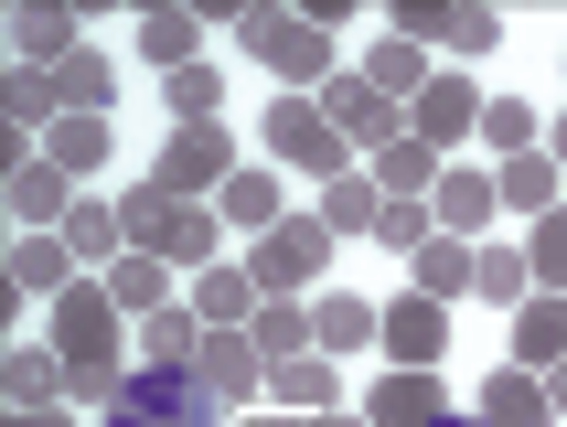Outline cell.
<instances>
[{"label":"cell","mask_w":567,"mask_h":427,"mask_svg":"<svg viewBox=\"0 0 567 427\" xmlns=\"http://www.w3.org/2000/svg\"><path fill=\"white\" fill-rule=\"evenodd\" d=\"M107 427H225V396L193 364H140L107 406Z\"/></svg>","instance_id":"1"},{"label":"cell","mask_w":567,"mask_h":427,"mask_svg":"<svg viewBox=\"0 0 567 427\" xmlns=\"http://www.w3.org/2000/svg\"><path fill=\"white\" fill-rule=\"evenodd\" d=\"M236 43H247L268 75H289V96L300 86H332L343 75V54H332V22H289V11H247L236 22Z\"/></svg>","instance_id":"2"},{"label":"cell","mask_w":567,"mask_h":427,"mask_svg":"<svg viewBox=\"0 0 567 427\" xmlns=\"http://www.w3.org/2000/svg\"><path fill=\"white\" fill-rule=\"evenodd\" d=\"M321 257H332V225H321V214H279V225L257 236V257H247L257 300H311Z\"/></svg>","instance_id":"3"},{"label":"cell","mask_w":567,"mask_h":427,"mask_svg":"<svg viewBox=\"0 0 567 427\" xmlns=\"http://www.w3.org/2000/svg\"><path fill=\"white\" fill-rule=\"evenodd\" d=\"M268 160L311 171V183H343V171H364V160L343 150V128L321 118V96H279V107H268Z\"/></svg>","instance_id":"4"},{"label":"cell","mask_w":567,"mask_h":427,"mask_svg":"<svg viewBox=\"0 0 567 427\" xmlns=\"http://www.w3.org/2000/svg\"><path fill=\"white\" fill-rule=\"evenodd\" d=\"M151 183L172 192V204H204V192H225L236 183V128H172V139H161V160H151Z\"/></svg>","instance_id":"5"},{"label":"cell","mask_w":567,"mask_h":427,"mask_svg":"<svg viewBox=\"0 0 567 427\" xmlns=\"http://www.w3.org/2000/svg\"><path fill=\"white\" fill-rule=\"evenodd\" d=\"M375 342L396 353V374H440V353H450V300L396 289V300H385V321H375Z\"/></svg>","instance_id":"6"},{"label":"cell","mask_w":567,"mask_h":427,"mask_svg":"<svg viewBox=\"0 0 567 427\" xmlns=\"http://www.w3.org/2000/svg\"><path fill=\"white\" fill-rule=\"evenodd\" d=\"M321 118L343 128V150H353V160H375L385 139H408V128H396V96H375V86H364V64H343V75L321 86Z\"/></svg>","instance_id":"7"},{"label":"cell","mask_w":567,"mask_h":427,"mask_svg":"<svg viewBox=\"0 0 567 427\" xmlns=\"http://www.w3.org/2000/svg\"><path fill=\"white\" fill-rule=\"evenodd\" d=\"M118 321H128V310L75 278V289L54 300V353H64V364H118Z\"/></svg>","instance_id":"8"},{"label":"cell","mask_w":567,"mask_h":427,"mask_svg":"<svg viewBox=\"0 0 567 427\" xmlns=\"http://www.w3.org/2000/svg\"><path fill=\"white\" fill-rule=\"evenodd\" d=\"M151 257H161V268H193V278L225 268V214H215V204H172V214L151 225Z\"/></svg>","instance_id":"9"},{"label":"cell","mask_w":567,"mask_h":427,"mask_svg":"<svg viewBox=\"0 0 567 427\" xmlns=\"http://www.w3.org/2000/svg\"><path fill=\"white\" fill-rule=\"evenodd\" d=\"M408 139H429V150H461V139H482V96L461 86V75H429V96L408 107Z\"/></svg>","instance_id":"10"},{"label":"cell","mask_w":567,"mask_h":427,"mask_svg":"<svg viewBox=\"0 0 567 427\" xmlns=\"http://www.w3.org/2000/svg\"><path fill=\"white\" fill-rule=\"evenodd\" d=\"M11 214H22V236H54L75 214V171H54V150H22L11 160Z\"/></svg>","instance_id":"11"},{"label":"cell","mask_w":567,"mask_h":427,"mask_svg":"<svg viewBox=\"0 0 567 427\" xmlns=\"http://www.w3.org/2000/svg\"><path fill=\"white\" fill-rule=\"evenodd\" d=\"M193 374H204V385H215L225 406H257V396H268V353H257L247 332H204V353H193Z\"/></svg>","instance_id":"12"},{"label":"cell","mask_w":567,"mask_h":427,"mask_svg":"<svg viewBox=\"0 0 567 427\" xmlns=\"http://www.w3.org/2000/svg\"><path fill=\"white\" fill-rule=\"evenodd\" d=\"M268 406H289V417H332V406H343L332 353H289V364H268Z\"/></svg>","instance_id":"13"},{"label":"cell","mask_w":567,"mask_h":427,"mask_svg":"<svg viewBox=\"0 0 567 427\" xmlns=\"http://www.w3.org/2000/svg\"><path fill=\"white\" fill-rule=\"evenodd\" d=\"M75 289V246H64V225L54 236H11V300H64Z\"/></svg>","instance_id":"14"},{"label":"cell","mask_w":567,"mask_h":427,"mask_svg":"<svg viewBox=\"0 0 567 427\" xmlns=\"http://www.w3.org/2000/svg\"><path fill=\"white\" fill-rule=\"evenodd\" d=\"M429 417H450V385H440V374H396V364H385V385L364 396V427H429Z\"/></svg>","instance_id":"15"},{"label":"cell","mask_w":567,"mask_h":427,"mask_svg":"<svg viewBox=\"0 0 567 427\" xmlns=\"http://www.w3.org/2000/svg\"><path fill=\"white\" fill-rule=\"evenodd\" d=\"M482 427H557V406H546V374H525V364H504V374H482V406H472Z\"/></svg>","instance_id":"16"},{"label":"cell","mask_w":567,"mask_h":427,"mask_svg":"<svg viewBox=\"0 0 567 427\" xmlns=\"http://www.w3.org/2000/svg\"><path fill=\"white\" fill-rule=\"evenodd\" d=\"M364 171H375V192H385V204H429V192H440V171H450V160L429 150V139H385V150L364 160Z\"/></svg>","instance_id":"17"},{"label":"cell","mask_w":567,"mask_h":427,"mask_svg":"<svg viewBox=\"0 0 567 427\" xmlns=\"http://www.w3.org/2000/svg\"><path fill=\"white\" fill-rule=\"evenodd\" d=\"M429 214H440V236H472L504 214V192H493V171H440V192H429Z\"/></svg>","instance_id":"18"},{"label":"cell","mask_w":567,"mask_h":427,"mask_svg":"<svg viewBox=\"0 0 567 427\" xmlns=\"http://www.w3.org/2000/svg\"><path fill=\"white\" fill-rule=\"evenodd\" d=\"M493 192H504V214H525V225L567 204V183H557V160H546V150H514V160H493Z\"/></svg>","instance_id":"19"},{"label":"cell","mask_w":567,"mask_h":427,"mask_svg":"<svg viewBox=\"0 0 567 427\" xmlns=\"http://www.w3.org/2000/svg\"><path fill=\"white\" fill-rule=\"evenodd\" d=\"M514 364H525V374L567 364V300H557V289H536V300L514 310Z\"/></svg>","instance_id":"20"},{"label":"cell","mask_w":567,"mask_h":427,"mask_svg":"<svg viewBox=\"0 0 567 427\" xmlns=\"http://www.w3.org/2000/svg\"><path fill=\"white\" fill-rule=\"evenodd\" d=\"M472 268H482L472 236H429V246H417V268H408V289H429V300H472Z\"/></svg>","instance_id":"21"},{"label":"cell","mask_w":567,"mask_h":427,"mask_svg":"<svg viewBox=\"0 0 567 427\" xmlns=\"http://www.w3.org/2000/svg\"><path fill=\"white\" fill-rule=\"evenodd\" d=\"M193 310H204V332H247L257 321V278L247 268H204L193 278Z\"/></svg>","instance_id":"22"},{"label":"cell","mask_w":567,"mask_h":427,"mask_svg":"<svg viewBox=\"0 0 567 427\" xmlns=\"http://www.w3.org/2000/svg\"><path fill=\"white\" fill-rule=\"evenodd\" d=\"M107 300H118L128 321H151V310H172V268H161L151 246H128L118 268H107Z\"/></svg>","instance_id":"23"},{"label":"cell","mask_w":567,"mask_h":427,"mask_svg":"<svg viewBox=\"0 0 567 427\" xmlns=\"http://www.w3.org/2000/svg\"><path fill=\"white\" fill-rule=\"evenodd\" d=\"M364 86H375V96H396V107H417V96H429V54H417L408 32H385L375 54H364Z\"/></svg>","instance_id":"24"},{"label":"cell","mask_w":567,"mask_h":427,"mask_svg":"<svg viewBox=\"0 0 567 427\" xmlns=\"http://www.w3.org/2000/svg\"><path fill=\"white\" fill-rule=\"evenodd\" d=\"M0 385H11V406H64V353L54 342H11Z\"/></svg>","instance_id":"25"},{"label":"cell","mask_w":567,"mask_h":427,"mask_svg":"<svg viewBox=\"0 0 567 427\" xmlns=\"http://www.w3.org/2000/svg\"><path fill=\"white\" fill-rule=\"evenodd\" d=\"M375 321H385V310H375V300H353V289H321V300H311V342H321V353L375 342Z\"/></svg>","instance_id":"26"},{"label":"cell","mask_w":567,"mask_h":427,"mask_svg":"<svg viewBox=\"0 0 567 427\" xmlns=\"http://www.w3.org/2000/svg\"><path fill=\"white\" fill-rule=\"evenodd\" d=\"M193 353H204V310L193 300H172V310L140 321V364H193Z\"/></svg>","instance_id":"27"},{"label":"cell","mask_w":567,"mask_h":427,"mask_svg":"<svg viewBox=\"0 0 567 427\" xmlns=\"http://www.w3.org/2000/svg\"><path fill=\"white\" fill-rule=\"evenodd\" d=\"M161 107H172V128H215L225 118V75L215 64H183V75H161Z\"/></svg>","instance_id":"28"},{"label":"cell","mask_w":567,"mask_h":427,"mask_svg":"<svg viewBox=\"0 0 567 427\" xmlns=\"http://www.w3.org/2000/svg\"><path fill=\"white\" fill-rule=\"evenodd\" d=\"M247 342L268 353V364H289V353H321V342H311V300H257Z\"/></svg>","instance_id":"29"},{"label":"cell","mask_w":567,"mask_h":427,"mask_svg":"<svg viewBox=\"0 0 567 427\" xmlns=\"http://www.w3.org/2000/svg\"><path fill=\"white\" fill-rule=\"evenodd\" d=\"M215 214H225V225H236V236H268V225H279V171H236V183H225L215 192Z\"/></svg>","instance_id":"30"},{"label":"cell","mask_w":567,"mask_h":427,"mask_svg":"<svg viewBox=\"0 0 567 427\" xmlns=\"http://www.w3.org/2000/svg\"><path fill=\"white\" fill-rule=\"evenodd\" d=\"M472 289H482L493 310H525V300H536V268H525V246H493V236H482V268H472Z\"/></svg>","instance_id":"31"},{"label":"cell","mask_w":567,"mask_h":427,"mask_svg":"<svg viewBox=\"0 0 567 427\" xmlns=\"http://www.w3.org/2000/svg\"><path fill=\"white\" fill-rule=\"evenodd\" d=\"M375 214H385L375 171H343V183H321V225H332V236H375Z\"/></svg>","instance_id":"32"},{"label":"cell","mask_w":567,"mask_h":427,"mask_svg":"<svg viewBox=\"0 0 567 427\" xmlns=\"http://www.w3.org/2000/svg\"><path fill=\"white\" fill-rule=\"evenodd\" d=\"M11 43H22V64H43V75L86 54V43H75V11H22V22H11Z\"/></svg>","instance_id":"33"},{"label":"cell","mask_w":567,"mask_h":427,"mask_svg":"<svg viewBox=\"0 0 567 427\" xmlns=\"http://www.w3.org/2000/svg\"><path fill=\"white\" fill-rule=\"evenodd\" d=\"M54 86H64V118H107V107H118V75H107V54L54 64Z\"/></svg>","instance_id":"34"},{"label":"cell","mask_w":567,"mask_h":427,"mask_svg":"<svg viewBox=\"0 0 567 427\" xmlns=\"http://www.w3.org/2000/svg\"><path fill=\"white\" fill-rule=\"evenodd\" d=\"M193 43H204V22H193V11H140V54H151L161 75H183Z\"/></svg>","instance_id":"35"},{"label":"cell","mask_w":567,"mask_h":427,"mask_svg":"<svg viewBox=\"0 0 567 427\" xmlns=\"http://www.w3.org/2000/svg\"><path fill=\"white\" fill-rule=\"evenodd\" d=\"M64 246H75V257H107V268H118V257H128L118 204H75V214H64Z\"/></svg>","instance_id":"36"},{"label":"cell","mask_w":567,"mask_h":427,"mask_svg":"<svg viewBox=\"0 0 567 427\" xmlns=\"http://www.w3.org/2000/svg\"><path fill=\"white\" fill-rule=\"evenodd\" d=\"M43 150H54V171H107V118H54Z\"/></svg>","instance_id":"37"},{"label":"cell","mask_w":567,"mask_h":427,"mask_svg":"<svg viewBox=\"0 0 567 427\" xmlns=\"http://www.w3.org/2000/svg\"><path fill=\"white\" fill-rule=\"evenodd\" d=\"M525 268H536V289H557V300H567V204L525 225Z\"/></svg>","instance_id":"38"},{"label":"cell","mask_w":567,"mask_h":427,"mask_svg":"<svg viewBox=\"0 0 567 427\" xmlns=\"http://www.w3.org/2000/svg\"><path fill=\"white\" fill-rule=\"evenodd\" d=\"M482 139H493V160L536 150V107H525V96H482Z\"/></svg>","instance_id":"39"},{"label":"cell","mask_w":567,"mask_h":427,"mask_svg":"<svg viewBox=\"0 0 567 427\" xmlns=\"http://www.w3.org/2000/svg\"><path fill=\"white\" fill-rule=\"evenodd\" d=\"M429 236H440V214H429V204H385L375 214V246H385V257H417Z\"/></svg>","instance_id":"40"},{"label":"cell","mask_w":567,"mask_h":427,"mask_svg":"<svg viewBox=\"0 0 567 427\" xmlns=\"http://www.w3.org/2000/svg\"><path fill=\"white\" fill-rule=\"evenodd\" d=\"M429 43H450V54H493V43H504V22H493V11H440V32H429Z\"/></svg>","instance_id":"41"},{"label":"cell","mask_w":567,"mask_h":427,"mask_svg":"<svg viewBox=\"0 0 567 427\" xmlns=\"http://www.w3.org/2000/svg\"><path fill=\"white\" fill-rule=\"evenodd\" d=\"M118 385H128L118 364H64V396H75V406H96V417L118 406Z\"/></svg>","instance_id":"42"},{"label":"cell","mask_w":567,"mask_h":427,"mask_svg":"<svg viewBox=\"0 0 567 427\" xmlns=\"http://www.w3.org/2000/svg\"><path fill=\"white\" fill-rule=\"evenodd\" d=\"M0 427H75V417H64V406H11Z\"/></svg>","instance_id":"43"},{"label":"cell","mask_w":567,"mask_h":427,"mask_svg":"<svg viewBox=\"0 0 567 427\" xmlns=\"http://www.w3.org/2000/svg\"><path fill=\"white\" fill-rule=\"evenodd\" d=\"M546 406H557V427H567V364H546Z\"/></svg>","instance_id":"44"},{"label":"cell","mask_w":567,"mask_h":427,"mask_svg":"<svg viewBox=\"0 0 567 427\" xmlns=\"http://www.w3.org/2000/svg\"><path fill=\"white\" fill-rule=\"evenodd\" d=\"M546 160H557V171H567V107H557V139H546Z\"/></svg>","instance_id":"45"},{"label":"cell","mask_w":567,"mask_h":427,"mask_svg":"<svg viewBox=\"0 0 567 427\" xmlns=\"http://www.w3.org/2000/svg\"><path fill=\"white\" fill-rule=\"evenodd\" d=\"M311 427H364V417H353V406H332V417H311Z\"/></svg>","instance_id":"46"},{"label":"cell","mask_w":567,"mask_h":427,"mask_svg":"<svg viewBox=\"0 0 567 427\" xmlns=\"http://www.w3.org/2000/svg\"><path fill=\"white\" fill-rule=\"evenodd\" d=\"M429 427H482V417H461V406H450V417H429Z\"/></svg>","instance_id":"47"},{"label":"cell","mask_w":567,"mask_h":427,"mask_svg":"<svg viewBox=\"0 0 567 427\" xmlns=\"http://www.w3.org/2000/svg\"><path fill=\"white\" fill-rule=\"evenodd\" d=\"M289 427H311V417H289Z\"/></svg>","instance_id":"48"}]
</instances>
